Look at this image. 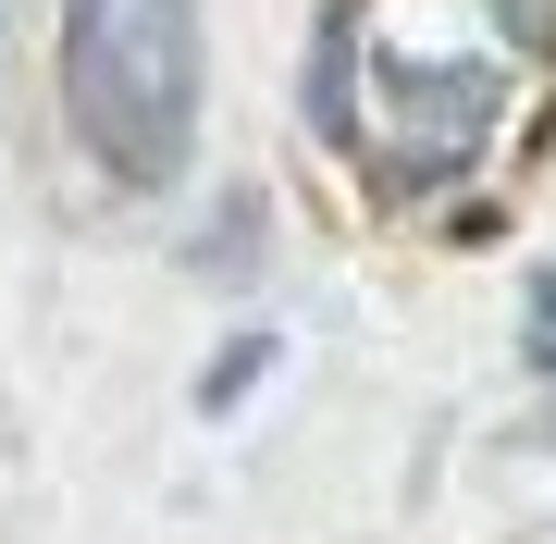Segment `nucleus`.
Instances as JSON below:
<instances>
[{"mask_svg":"<svg viewBox=\"0 0 556 544\" xmlns=\"http://www.w3.org/2000/svg\"><path fill=\"white\" fill-rule=\"evenodd\" d=\"M62 100H75V137L124 186L186 174V149H199V13L186 0H75L62 13Z\"/></svg>","mask_w":556,"mask_h":544,"instance_id":"obj_1","label":"nucleus"},{"mask_svg":"<svg viewBox=\"0 0 556 544\" xmlns=\"http://www.w3.org/2000/svg\"><path fill=\"white\" fill-rule=\"evenodd\" d=\"M532 346H544V371H556V273L532 284Z\"/></svg>","mask_w":556,"mask_h":544,"instance_id":"obj_2","label":"nucleus"}]
</instances>
